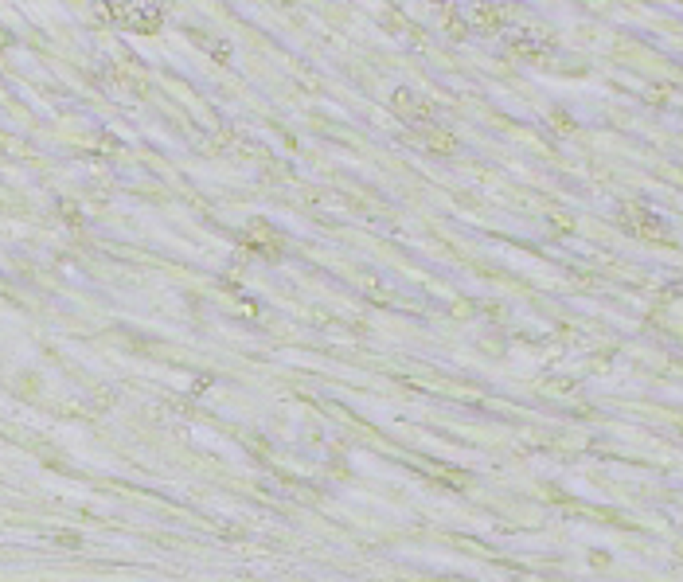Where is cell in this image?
Returning a JSON list of instances; mask_svg holds the SVG:
<instances>
[{"label": "cell", "instance_id": "6da1fadb", "mask_svg": "<svg viewBox=\"0 0 683 582\" xmlns=\"http://www.w3.org/2000/svg\"><path fill=\"white\" fill-rule=\"evenodd\" d=\"M395 106L402 109V118L410 121V125H414V129H426L430 121H434V118H430V114H434V109H430L426 102L418 98V94H410V90H398V94H395Z\"/></svg>", "mask_w": 683, "mask_h": 582}, {"label": "cell", "instance_id": "3957f363", "mask_svg": "<svg viewBox=\"0 0 683 582\" xmlns=\"http://www.w3.org/2000/svg\"><path fill=\"white\" fill-rule=\"evenodd\" d=\"M8 43H12V36H8V31H0V47H8Z\"/></svg>", "mask_w": 683, "mask_h": 582}, {"label": "cell", "instance_id": "7a4b0ae2", "mask_svg": "<svg viewBox=\"0 0 683 582\" xmlns=\"http://www.w3.org/2000/svg\"><path fill=\"white\" fill-rule=\"evenodd\" d=\"M629 215H633V227H636V231H648V235H664V223H660V219L644 215V211H629ZM629 215H625V219H629Z\"/></svg>", "mask_w": 683, "mask_h": 582}]
</instances>
